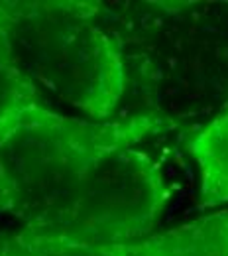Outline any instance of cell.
I'll list each match as a JSON object with an SVG mask.
<instances>
[{"mask_svg":"<svg viewBox=\"0 0 228 256\" xmlns=\"http://www.w3.org/2000/svg\"><path fill=\"white\" fill-rule=\"evenodd\" d=\"M98 2L0 0V32L24 77L87 120H112L128 87L122 40Z\"/></svg>","mask_w":228,"mask_h":256,"instance_id":"obj_1","label":"cell"},{"mask_svg":"<svg viewBox=\"0 0 228 256\" xmlns=\"http://www.w3.org/2000/svg\"><path fill=\"white\" fill-rule=\"evenodd\" d=\"M175 126L171 116L158 112L87 120L55 110L18 128L0 144V217L32 224L108 156Z\"/></svg>","mask_w":228,"mask_h":256,"instance_id":"obj_2","label":"cell"},{"mask_svg":"<svg viewBox=\"0 0 228 256\" xmlns=\"http://www.w3.org/2000/svg\"><path fill=\"white\" fill-rule=\"evenodd\" d=\"M162 164L136 148L120 150L98 166L53 209L18 232L63 244H116L144 238L169 203Z\"/></svg>","mask_w":228,"mask_h":256,"instance_id":"obj_3","label":"cell"},{"mask_svg":"<svg viewBox=\"0 0 228 256\" xmlns=\"http://www.w3.org/2000/svg\"><path fill=\"white\" fill-rule=\"evenodd\" d=\"M0 256H228V209L116 244H63L0 232Z\"/></svg>","mask_w":228,"mask_h":256,"instance_id":"obj_4","label":"cell"},{"mask_svg":"<svg viewBox=\"0 0 228 256\" xmlns=\"http://www.w3.org/2000/svg\"><path fill=\"white\" fill-rule=\"evenodd\" d=\"M185 150L199 172L201 207L228 205V98L207 124L185 140Z\"/></svg>","mask_w":228,"mask_h":256,"instance_id":"obj_5","label":"cell"},{"mask_svg":"<svg viewBox=\"0 0 228 256\" xmlns=\"http://www.w3.org/2000/svg\"><path fill=\"white\" fill-rule=\"evenodd\" d=\"M43 95L16 67L0 32V144L18 128L53 114Z\"/></svg>","mask_w":228,"mask_h":256,"instance_id":"obj_6","label":"cell"}]
</instances>
